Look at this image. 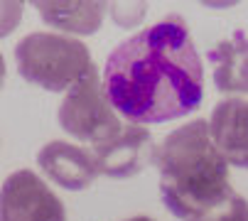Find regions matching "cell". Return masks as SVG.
Wrapping results in <instances>:
<instances>
[{
    "label": "cell",
    "mask_w": 248,
    "mask_h": 221,
    "mask_svg": "<svg viewBox=\"0 0 248 221\" xmlns=\"http://www.w3.org/2000/svg\"><path fill=\"white\" fill-rule=\"evenodd\" d=\"M197 221H248V199L233 192L224 204H219Z\"/></svg>",
    "instance_id": "8fae6325"
},
{
    "label": "cell",
    "mask_w": 248,
    "mask_h": 221,
    "mask_svg": "<svg viewBox=\"0 0 248 221\" xmlns=\"http://www.w3.org/2000/svg\"><path fill=\"white\" fill-rule=\"evenodd\" d=\"M3 84H5V57L0 54V89H3Z\"/></svg>",
    "instance_id": "4fadbf2b"
},
{
    "label": "cell",
    "mask_w": 248,
    "mask_h": 221,
    "mask_svg": "<svg viewBox=\"0 0 248 221\" xmlns=\"http://www.w3.org/2000/svg\"><path fill=\"white\" fill-rule=\"evenodd\" d=\"M125 221H155V219H150V216H133V219H125Z\"/></svg>",
    "instance_id": "5bb4252c"
},
{
    "label": "cell",
    "mask_w": 248,
    "mask_h": 221,
    "mask_svg": "<svg viewBox=\"0 0 248 221\" xmlns=\"http://www.w3.org/2000/svg\"><path fill=\"white\" fill-rule=\"evenodd\" d=\"M116 113L145 126L182 118L204 101V66L182 15H167L116 45L101 74Z\"/></svg>",
    "instance_id": "6da1fadb"
},
{
    "label": "cell",
    "mask_w": 248,
    "mask_h": 221,
    "mask_svg": "<svg viewBox=\"0 0 248 221\" xmlns=\"http://www.w3.org/2000/svg\"><path fill=\"white\" fill-rule=\"evenodd\" d=\"M206 123L221 158L233 167L248 170V98L219 101Z\"/></svg>",
    "instance_id": "ba28073f"
},
{
    "label": "cell",
    "mask_w": 248,
    "mask_h": 221,
    "mask_svg": "<svg viewBox=\"0 0 248 221\" xmlns=\"http://www.w3.org/2000/svg\"><path fill=\"white\" fill-rule=\"evenodd\" d=\"M22 8L25 5L17 0H0V37H8L17 30L22 20Z\"/></svg>",
    "instance_id": "7c38bea8"
},
{
    "label": "cell",
    "mask_w": 248,
    "mask_h": 221,
    "mask_svg": "<svg viewBox=\"0 0 248 221\" xmlns=\"http://www.w3.org/2000/svg\"><path fill=\"white\" fill-rule=\"evenodd\" d=\"M0 221H66V209L37 172L17 170L0 187Z\"/></svg>",
    "instance_id": "5b68a950"
},
{
    "label": "cell",
    "mask_w": 248,
    "mask_h": 221,
    "mask_svg": "<svg viewBox=\"0 0 248 221\" xmlns=\"http://www.w3.org/2000/svg\"><path fill=\"white\" fill-rule=\"evenodd\" d=\"M17 74L52 94L69 91L93 66L89 47L62 32H30L15 45Z\"/></svg>",
    "instance_id": "3957f363"
},
{
    "label": "cell",
    "mask_w": 248,
    "mask_h": 221,
    "mask_svg": "<svg viewBox=\"0 0 248 221\" xmlns=\"http://www.w3.org/2000/svg\"><path fill=\"white\" fill-rule=\"evenodd\" d=\"M153 165L160 172V197L180 221H197L233 194L229 162L217 150L204 118L165 135L153 153Z\"/></svg>",
    "instance_id": "7a4b0ae2"
},
{
    "label": "cell",
    "mask_w": 248,
    "mask_h": 221,
    "mask_svg": "<svg viewBox=\"0 0 248 221\" xmlns=\"http://www.w3.org/2000/svg\"><path fill=\"white\" fill-rule=\"evenodd\" d=\"M209 62L221 94H248V32L236 30L217 42L209 49Z\"/></svg>",
    "instance_id": "9c48e42d"
},
{
    "label": "cell",
    "mask_w": 248,
    "mask_h": 221,
    "mask_svg": "<svg viewBox=\"0 0 248 221\" xmlns=\"http://www.w3.org/2000/svg\"><path fill=\"white\" fill-rule=\"evenodd\" d=\"M57 118L72 138L93 145L116 138L123 128L118 113L103 91L101 71L96 64L64 94Z\"/></svg>",
    "instance_id": "277c9868"
},
{
    "label": "cell",
    "mask_w": 248,
    "mask_h": 221,
    "mask_svg": "<svg viewBox=\"0 0 248 221\" xmlns=\"http://www.w3.org/2000/svg\"><path fill=\"white\" fill-rule=\"evenodd\" d=\"M93 158L98 165V172L113 179H125L143 172L148 162H153V135L145 126L128 123L121 128V133L106 142L93 145Z\"/></svg>",
    "instance_id": "8992f818"
},
{
    "label": "cell",
    "mask_w": 248,
    "mask_h": 221,
    "mask_svg": "<svg viewBox=\"0 0 248 221\" xmlns=\"http://www.w3.org/2000/svg\"><path fill=\"white\" fill-rule=\"evenodd\" d=\"M37 165L47 174V179L69 192H81L91 187L93 179L101 174L93 153L66 140H52L42 145L37 153Z\"/></svg>",
    "instance_id": "52a82bcc"
},
{
    "label": "cell",
    "mask_w": 248,
    "mask_h": 221,
    "mask_svg": "<svg viewBox=\"0 0 248 221\" xmlns=\"http://www.w3.org/2000/svg\"><path fill=\"white\" fill-rule=\"evenodd\" d=\"M34 8L49 27L62 30V34H93L108 10L106 3H93V0H69V3L40 0Z\"/></svg>",
    "instance_id": "30bf717a"
}]
</instances>
